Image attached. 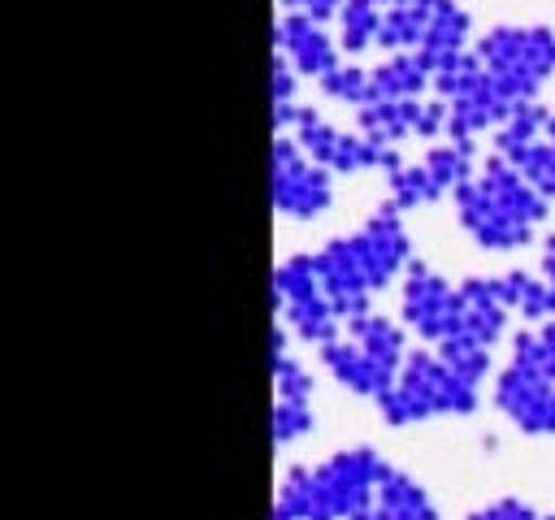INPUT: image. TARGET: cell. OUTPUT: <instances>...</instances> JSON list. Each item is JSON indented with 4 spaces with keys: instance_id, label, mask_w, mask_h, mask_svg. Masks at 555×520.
Returning a JSON list of instances; mask_svg holds the SVG:
<instances>
[{
    "instance_id": "6da1fadb",
    "label": "cell",
    "mask_w": 555,
    "mask_h": 520,
    "mask_svg": "<svg viewBox=\"0 0 555 520\" xmlns=\"http://www.w3.org/2000/svg\"><path fill=\"white\" fill-rule=\"evenodd\" d=\"M321 286L338 312V321H356L373 312V295L390 286L416 256H412V234L403 225V212L382 204L360 230L330 238L321 251H312Z\"/></svg>"
},
{
    "instance_id": "7a4b0ae2",
    "label": "cell",
    "mask_w": 555,
    "mask_h": 520,
    "mask_svg": "<svg viewBox=\"0 0 555 520\" xmlns=\"http://www.w3.org/2000/svg\"><path fill=\"white\" fill-rule=\"evenodd\" d=\"M455 217L464 234L486 251H516L533 243L538 225L551 217V199L538 195L516 165L486 156L477 173L455 191Z\"/></svg>"
},
{
    "instance_id": "3957f363",
    "label": "cell",
    "mask_w": 555,
    "mask_h": 520,
    "mask_svg": "<svg viewBox=\"0 0 555 520\" xmlns=\"http://www.w3.org/2000/svg\"><path fill=\"white\" fill-rule=\"evenodd\" d=\"M390 464L373 446L334 451L321 464H299L282 477L278 503L295 520H364Z\"/></svg>"
},
{
    "instance_id": "277c9868",
    "label": "cell",
    "mask_w": 555,
    "mask_h": 520,
    "mask_svg": "<svg viewBox=\"0 0 555 520\" xmlns=\"http://www.w3.org/2000/svg\"><path fill=\"white\" fill-rule=\"evenodd\" d=\"M494 407L529 438L555 433V325L512 338V360L494 377Z\"/></svg>"
},
{
    "instance_id": "5b68a950",
    "label": "cell",
    "mask_w": 555,
    "mask_h": 520,
    "mask_svg": "<svg viewBox=\"0 0 555 520\" xmlns=\"http://www.w3.org/2000/svg\"><path fill=\"white\" fill-rule=\"evenodd\" d=\"M317 351H321L325 373L343 390L377 403L395 386V377L408 360V338H403L399 321H390L382 312H364V316L347 321L334 342H325Z\"/></svg>"
},
{
    "instance_id": "8992f818",
    "label": "cell",
    "mask_w": 555,
    "mask_h": 520,
    "mask_svg": "<svg viewBox=\"0 0 555 520\" xmlns=\"http://www.w3.org/2000/svg\"><path fill=\"white\" fill-rule=\"evenodd\" d=\"M481 403V381L464 377L451 360H442L438 351L412 347L395 386L377 399V412L386 425H416L429 416H473Z\"/></svg>"
},
{
    "instance_id": "52a82bcc",
    "label": "cell",
    "mask_w": 555,
    "mask_h": 520,
    "mask_svg": "<svg viewBox=\"0 0 555 520\" xmlns=\"http://www.w3.org/2000/svg\"><path fill=\"white\" fill-rule=\"evenodd\" d=\"M481 69L490 74L494 91L512 104L525 108L538 100V91L555 78V30L551 26H490L473 43Z\"/></svg>"
},
{
    "instance_id": "ba28073f",
    "label": "cell",
    "mask_w": 555,
    "mask_h": 520,
    "mask_svg": "<svg viewBox=\"0 0 555 520\" xmlns=\"http://www.w3.org/2000/svg\"><path fill=\"white\" fill-rule=\"evenodd\" d=\"M269 290H273V308L282 316V325L299 338V342H312V347H325L343 334V321L321 286V273H317V260L308 251H295L286 260L273 264V277H269Z\"/></svg>"
},
{
    "instance_id": "9c48e42d",
    "label": "cell",
    "mask_w": 555,
    "mask_h": 520,
    "mask_svg": "<svg viewBox=\"0 0 555 520\" xmlns=\"http://www.w3.org/2000/svg\"><path fill=\"white\" fill-rule=\"evenodd\" d=\"M473 173H477V143H468V139L434 143L421 160H403L395 173H386V191H390L386 204L399 212L425 208V204L442 199L447 191L455 195Z\"/></svg>"
},
{
    "instance_id": "30bf717a",
    "label": "cell",
    "mask_w": 555,
    "mask_h": 520,
    "mask_svg": "<svg viewBox=\"0 0 555 520\" xmlns=\"http://www.w3.org/2000/svg\"><path fill=\"white\" fill-rule=\"evenodd\" d=\"M291 134H295V143L321 165V169H330V173H364V169H386V173H395L399 165H403V156H399V147H382V143H373L369 134H360V130H338V126H330L317 108H308V104H299V113H295V121H291Z\"/></svg>"
},
{
    "instance_id": "8fae6325",
    "label": "cell",
    "mask_w": 555,
    "mask_h": 520,
    "mask_svg": "<svg viewBox=\"0 0 555 520\" xmlns=\"http://www.w3.org/2000/svg\"><path fill=\"white\" fill-rule=\"evenodd\" d=\"M269 199L273 212L291 221H312L334 204V173L321 169L295 143V134H278L269 152Z\"/></svg>"
},
{
    "instance_id": "7c38bea8",
    "label": "cell",
    "mask_w": 555,
    "mask_h": 520,
    "mask_svg": "<svg viewBox=\"0 0 555 520\" xmlns=\"http://www.w3.org/2000/svg\"><path fill=\"white\" fill-rule=\"evenodd\" d=\"M399 312L403 325L412 334H421L425 342L442 347L455 334L460 321V286H451L438 269H429L425 260H412L403 269V290H399Z\"/></svg>"
},
{
    "instance_id": "4fadbf2b",
    "label": "cell",
    "mask_w": 555,
    "mask_h": 520,
    "mask_svg": "<svg viewBox=\"0 0 555 520\" xmlns=\"http://www.w3.org/2000/svg\"><path fill=\"white\" fill-rule=\"evenodd\" d=\"M447 100L438 95H416V100H377L356 108L360 134H369L382 147H395L403 139H438L447 134Z\"/></svg>"
},
{
    "instance_id": "5bb4252c",
    "label": "cell",
    "mask_w": 555,
    "mask_h": 520,
    "mask_svg": "<svg viewBox=\"0 0 555 520\" xmlns=\"http://www.w3.org/2000/svg\"><path fill=\"white\" fill-rule=\"evenodd\" d=\"M273 52L291 61V69L299 78L321 82L330 69L343 65L338 56V39L325 30V22H312L304 13H278L273 22Z\"/></svg>"
},
{
    "instance_id": "9a60e30c",
    "label": "cell",
    "mask_w": 555,
    "mask_h": 520,
    "mask_svg": "<svg viewBox=\"0 0 555 520\" xmlns=\"http://www.w3.org/2000/svg\"><path fill=\"white\" fill-rule=\"evenodd\" d=\"M468 35H473L468 9H464L460 0H438V4H434V17H429V30H425V43L416 48L434 78L468 52Z\"/></svg>"
},
{
    "instance_id": "2e32d148",
    "label": "cell",
    "mask_w": 555,
    "mask_h": 520,
    "mask_svg": "<svg viewBox=\"0 0 555 520\" xmlns=\"http://www.w3.org/2000/svg\"><path fill=\"white\" fill-rule=\"evenodd\" d=\"M429 91H434V74L421 61V52H390L377 69H369V100L364 104L416 100V95H429Z\"/></svg>"
},
{
    "instance_id": "e0dca14e",
    "label": "cell",
    "mask_w": 555,
    "mask_h": 520,
    "mask_svg": "<svg viewBox=\"0 0 555 520\" xmlns=\"http://www.w3.org/2000/svg\"><path fill=\"white\" fill-rule=\"evenodd\" d=\"M364 520H438V507H434V498L425 494V485L412 472L390 468L382 477L377 498H373Z\"/></svg>"
},
{
    "instance_id": "ac0fdd59",
    "label": "cell",
    "mask_w": 555,
    "mask_h": 520,
    "mask_svg": "<svg viewBox=\"0 0 555 520\" xmlns=\"http://www.w3.org/2000/svg\"><path fill=\"white\" fill-rule=\"evenodd\" d=\"M434 4L438 0H408V4H395L382 13V35H377V48L386 52H416L425 43V30H429V17H434Z\"/></svg>"
},
{
    "instance_id": "d6986e66",
    "label": "cell",
    "mask_w": 555,
    "mask_h": 520,
    "mask_svg": "<svg viewBox=\"0 0 555 520\" xmlns=\"http://www.w3.org/2000/svg\"><path fill=\"white\" fill-rule=\"evenodd\" d=\"M382 4L377 0H343L338 9V48L343 52H369L377 48V35H382Z\"/></svg>"
},
{
    "instance_id": "ffe728a7",
    "label": "cell",
    "mask_w": 555,
    "mask_h": 520,
    "mask_svg": "<svg viewBox=\"0 0 555 520\" xmlns=\"http://www.w3.org/2000/svg\"><path fill=\"white\" fill-rule=\"evenodd\" d=\"M499 282H503V299H507L512 312H520L533 325L551 321V286H546V277L512 269V273H499Z\"/></svg>"
},
{
    "instance_id": "44dd1931",
    "label": "cell",
    "mask_w": 555,
    "mask_h": 520,
    "mask_svg": "<svg viewBox=\"0 0 555 520\" xmlns=\"http://www.w3.org/2000/svg\"><path fill=\"white\" fill-rule=\"evenodd\" d=\"M503 160L516 165L520 178H525L538 195L555 199V139H551V134H542V139H533V143H525V147H516V152L503 156Z\"/></svg>"
},
{
    "instance_id": "7402d4cb",
    "label": "cell",
    "mask_w": 555,
    "mask_h": 520,
    "mask_svg": "<svg viewBox=\"0 0 555 520\" xmlns=\"http://www.w3.org/2000/svg\"><path fill=\"white\" fill-rule=\"evenodd\" d=\"M295 113H299V74L291 69L286 56L273 52V65H269V121H273V130L278 134L291 130Z\"/></svg>"
},
{
    "instance_id": "603a6c76",
    "label": "cell",
    "mask_w": 555,
    "mask_h": 520,
    "mask_svg": "<svg viewBox=\"0 0 555 520\" xmlns=\"http://www.w3.org/2000/svg\"><path fill=\"white\" fill-rule=\"evenodd\" d=\"M269 433H273V446H291L304 433H312V399H273Z\"/></svg>"
},
{
    "instance_id": "cb8c5ba5",
    "label": "cell",
    "mask_w": 555,
    "mask_h": 520,
    "mask_svg": "<svg viewBox=\"0 0 555 520\" xmlns=\"http://www.w3.org/2000/svg\"><path fill=\"white\" fill-rule=\"evenodd\" d=\"M317 87H321V95H325V100H334V104L364 108V100H369V69H364V65L343 61V65H338V69H330Z\"/></svg>"
},
{
    "instance_id": "d4e9b609",
    "label": "cell",
    "mask_w": 555,
    "mask_h": 520,
    "mask_svg": "<svg viewBox=\"0 0 555 520\" xmlns=\"http://www.w3.org/2000/svg\"><path fill=\"white\" fill-rule=\"evenodd\" d=\"M273 364V399H312V373L286 351Z\"/></svg>"
},
{
    "instance_id": "484cf974",
    "label": "cell",
    "mask_w": 555,
    "mask_h": 520,
    "mask_svg": "<svg viewBox=\"0 0 555 520\" xmlns=\"http://www.w3.org/2000/svg\"><path fill=\"white\" fill-rule=\"evenodd\" d=\"M468 520H542V516L529 503H520V498H494V503L477 507Z\"/></svg>"
},
{
    "instance_id": "4316f807",
    "label": "cell",
    "mask_w": 555,
    "mask_h": 520,
    "mask_svg": "<svg viewBox=\"0 0 555 520\" xmlns=\"http://www.w3.org/2000/svg\"><path fill=\"white\" fill-rule=\"evenodd\" d=\"M278 4H282V13H304L312 22H330L343 9V0H278Z\"/></svg>"
},
{
    "instance_id": "83f0119b",
    "label": "cell",
    "mask_w": 555,
    "mask_h": 520,
    "mask_svg": "<svg viewBox=\"0 0 555 520\" xmlns=\"http://www.w3.org/2000/svg\"><path fill=\"white\" fill-rule=\"evenodd\" d=\"M542 277H555V230L542 238Z\"/></svg>"
},
{
    "instance_id": "f1b7e54d",
    "label": "cell",
    "mask_w": 555,
    "mask_h": 520,
    "mask_svg": "<svg viewBox=\"0 0 555 520\" xmlns=\"http://www.w3.org/2000/svg\"><path fill=\"white\" fill-rule=\"evenodd\" d=\"M273 520H295V516H286L282 507H273Z\"/></svg>"
},
{
    "instance_id": "f546056e",
    "label": "cell",
    "mask_w": 555,
    "mask_h": 520,
    "mask_svg": "<svg viewBox=\"0 0 555 520\" xmlns=\"http://www.w3.org/2000/svg\"><path fill=\"white\" fill-rule=\"evenodd\" d=\"M382 9H395V4H408V0H377Z\"/></svg>"
},
{
    "instance_id": "4dcf8cb0",
    "label": "cell",
    "mask_w": 555,
    "mask_h": 520,
    "mask_svg": "<svg viewBox=\"0 0 555 520\" xmlns=\"http://www.w3.org/2000/svg\"><path fill=\"white\" fill-rule=\"evenodd\" d=\"M546 134L555 139V108H551V121H546Z\"/></svg>"
},
{
    "instance_id": "1f68e13d",
    "label": "cell",
    "mask_w": 555,
    "mask_h": 520,
    "mask_svg": "<svg viewBox=\"0 0 555 520\" xmlns=\"http://www.w3.org/2000/svg\"><path fill=\"white\" fill-rule=\"evenodd\" d=\"M546 520H555V516H546Z\"/></svg>"
}]
</instances>
